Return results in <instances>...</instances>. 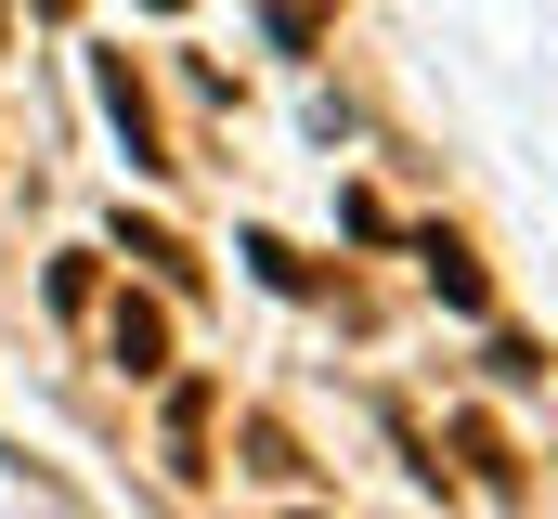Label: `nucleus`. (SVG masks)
<instances>
[{"mask_svg": "<svg viewBox=\"0 0 558 519\" xmlns=\"http://www.w3.org/2000/svg\"><path fill=\"white\" fill-rule=\"evenodd\" d=\"M118 364H131V377H156V364H169V325H156V299H118Z\"/></svg>", "mask_w": 558, "mask_h": 519, "instance_id": "1", "label": "nucleus"}, {"mask_svg": "<svg viewBox=\"0 0 558 519\" xmlns=\"http://www.w3.org/2000/svg\"><path fill=\"white\" fill-rule=\"evenodd\" d=\"M428 286H441L454 312H481V260H468V248H441V234H428Z\"/></svg>", "mask_w": 558, "mask_h": 519, "instance_id": "2", "label": "nucleus"}, {"mask_svg": "<svg viewBox=\"0 0 558 519\" xmlns=\"http://www.w3.org/2000/svg\"><path fill=\"white\" fill-rule=\"evenodd\" d=\"M143 13H169V0H143Z\"/></svg>", "mask_w": 558, "mask_h": 519, "instance_id": "3", "label": "nucleus"}]
</instances>
